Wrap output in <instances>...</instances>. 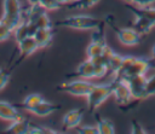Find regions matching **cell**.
<instances>
[{
    "mask_svg": "<svg viewBox=\"0 0 155 134\" xmlns=\"http://www.w3.org/2000/svg\"><path fill=\"white\" fill-rule=\"evenodd\" d=\"M85 115V110L82 107H76V109H71L70 111H68L62 120V128L64 130H69V129H74L78 126H80L82 117Z\"/></svg>",
    "mask_w": 155,
    "mask_h": 134,
    "instance_id": "cell-9",
    "label": "cell"
},
{
    "mask_svg": "<svg viewBox=\"0 0 155 134\" xmlns=\"http://www.w3.org/2000/svg\"><path fill=\"white\" fill-rule=\"evenodd\" d=\"M136 21L132 23V28L139 34V35H147L150 33V30L153 29V27H155L150 21H148L147 18L142 17V16H136Z\"/></svg>",
    "mask_w": 155,
    "mask_h": 134,
    "instance_id": "cell-18",
    "label": "cell"
},
{
    "mask_svg": "<svg viewBox=\"0 0 155 134\" xmlns=\"http://www.w3.org/2000/svg\"><path fill=\"white\" fill-rule=\"evenodd\" d=\"M94 87V83L85 80V78H74L69 81H64L57 86V89L61 92H65L74 97H87L88 93Z\"/></svg>",
    "mask_w": 155,
    "mask_h": 134,
    "instance_id": "cell-5",
    "label": "cell"
},
{
    "mask_svg": "<svg viewBox=\"0 0 155 134\" xmlns=\"http://www.w3.org/2000/svg\"><path fill=\"white\" fill-rule=\"evenodd\" d=\"M101 19L90 14H71L56 22L58 27L70 28L76 30H93L101 24Z\"/></svg>",
    "mask_w": 155,
    "mask_h": 134,
    "instance_id": "cell-2",
    "label": "cell"
},
{
    "mask_svg": "<svg viewBox=\"0 0 155 134\" xmlns=\"http://www.w3.org/2000/svg\"><path fill=\"white\" fill-rule=\"evenodd\" d=\"M69 76H75L79 78H85V80H91V78H96L94 75V65L92 63V60L90 58H87L86 60L81 62L79 64V66L76 68V70L69 75Z\"/></svg>",
    "mask_w": 155,
    "mask_h": 134,
    "instance_id": "cell-12",
    "label": "cell"
},
{
    "mask_svg": "<svg viewBox=\"0 0 155 134\" xmlns=\"http://www.w3.org/2000/svg\"><path fill=\"white\" fill-rule=\"evenodd\" d=\"M17 45H18V49H19V54H21V57H19L18 60L24 59V58L31 56L35 51L39 49L38 42H36V40L34 39V36H28V37H25V39H23V40H21V41H18Z\"/></svg>",
    "mask_w": 155,
    "mask_h": 134,
    "instance_id": "cell-11",
    "label": "cell"
},
{
    "mask_svg": "<svg viewBox=\"0 0 155 134\" xmlns=\"http://www.w3.org/2000/svg\"><path fill=\"white\" fill-rule=\"evenodd\" d=\"M131 133H133V134H147V130L139 122L132 121L131 122Z\"/></svg>",
    "mask_w": 155,
    "mask_h": 134,
    "instance_id": "cell-32",
    "label": "cell"
},
{
    "mask_svg": "<svg viewBox=\"0 0 155 134\" xmlns=\"http://www.w3.org/2000/svg\"><path fill=\"white\" fill-rule=\"evenodd\" d=\"M116 33L117 40L125 46H136L140 43V36L133 28H115L111 22L105 21Z\"/></svg>",
    "mask_w": 155,
    "mask_h": 134,
    "instance_id": "cell-7",
    "label": "cell"
},
{
    "mask_svg": "<svg viewBox=\"0 0 155 134\" xmlns=\"http://www.w3.org/2000/svg\"><path fill=\"white\" fill-rule=\"evenodd\" d=\"M107 43H98V42H90V45L87 46L86 48V54H87V58H93V57H97V56H101L102 54V51H103V47L105 46Z\"/></svg>",
    "mask_w": 155,
    "mask_h": 134,
    "instance_id": "cell-25",
    "label": "cell"
},
{
    "mask_svg": "<svg viewBox=\"0 0 155 134\" xmlns=\"http://www.w3.org/2000/svg\"><path fill=\"white\" fill-rule=\"evenodd\" d=\"M58 133L57 130H53L51 128L44 127V126H38V124H33L30 122V127H29V132L28 134H56Z\"/></svg>",
    "mask_w": 155,
    "mask_h": 134,
    "instance_id": "cell-26",
    "label": "cell"
},
{
    "mask_svg": "<svg viewBox=\"0 0 155 134\" xmlns=\"http://www.w3.org/2000/svg\"><path fill=\"white\" fill-rule=\"evenodd\" d=\"M44 99H45V98H44L41 94H39V93H31V94H29V95H27V97L24 98V100L21 103V107L30 112V111H31L38 104H40Z\"/></svg>",
    "mask_w": 155,
    "mask_h": 134,
    "instance_id": "cell-19",
    "label": "cell"
},
{
    "mask_svg": "<svg viewBox=\"0 0 155 134\" xmlns=\"http://www.w3.org/2000/svg\"><path fill=\"white\" fill-rule=\"evenodd\" d=\"M21 117H22V115L15 105H12L8 101L0 100V120L12 122Z\"/></svg>",
    "mask_w": 155,
    "mask_h": 134,
    "instance_id": "cell-13",
    "label": "cell"
},
{
    "mask_svg": "<svg viewBox=\"0 0 155 134\" xmlns=\"http://www.w3.org/2000/svg\"><path fill=\"white\" fill-rule=\"evenodd\" d=\"M90 59L92 60V63L94 65V75L97 78H101L108 74V64L102 58V56H97V57H93Z\"/></svg>",
    "mask_w": 155,
    "mask_h": 134,
    "instance_id": "cell-20",
    "label": "cell"
},
{
    "mask_svg": "<svg viewBox=\"0 0 155 134\" xmlns=\"http://www.w3.org/2000/svg\"><path fill=\"white\" fill-rule=\"evenodd\" d=\"M151 68V59L142 58V57H132L126 56L124 57L122 65L117 74L115 75L117 80H127L133 76L138 75H145V72Z\"/></svg>",
    "mask_w": 155,
    "mask_h": 134,
    "instance_id": "cell-1",
    "label": "cell"
},
{
    "mask_svg": "<svg viewBox=\"0 0 155 134\" xmlns=\"http://www.w3.org/2000/svg\"><path fill=\"white\" fill-rule=\"evenodd\" d=\"M10 77H11V74L8 70L0 69V91H2L6 87V85L10 81Z\"/></svg>",
    "mask_w": 155,
    "mask_h": 134,
    "instance_id": "cell-30",
    "label": "cell"
},
{
    "mask_svg": "<svg viewBox=\"0 0 155 134\" xmlns=\"http://www.w3.org/2000/svg\"><path fill=\"white\" fill-rule=\"evenodd\" d=\"M76 132L79 134H98L97 126H78Z\"/></svg>",
    "mask_w": 155,
    "mask_h": 134,
    "instance_id": "cell-29",
    "label": "cell"
},
{
    "mask_svg": "<svg viewBox=\"0 0 155 134\" xmlns=\"http://www.w3.org/2000/svg\"><path fill=\"white\" fill-rule=\"evenodd\" d=\"M114 89V83H103V85H94L92 91L88 93L87 98V107L90 112L97 110L111 94Z\"/></svg>",
    "mask_w": 155,
    "mask_h": 134,
    "instance_id": "cell-4",
    "label": "cell"
},
{
    "mask_svg": "<svg viewBox=\"0 0 155 134\" xmlns=\"http://www.w3.org/2000/svg\"><path fill=\"white\" fill-rule=\"evenodd\" d=\"M104 27H105V22H101V24L93 29L92 36H91V41L92 42H98V43H107L105 42V34H104Z\"/></svg>",
    "mask_w": 155,
    "mask_h": 134,
    "instance_id": "cell-24",
    "label": "cell"
},
{
    "mask_svg": "<svg viewBox=\"0 0 155 134\" xmlns=\"http://www.w3.org/2000/svg\"><path fill=\"white\" fill-rule=\"evenodd\" d=\"M151 52H153V59L155 60V45L153 46V49H151Z\"/></svg>",
    "mask_w": 155,
    "mask_h": 134,
    "instance_id": "cell-37",
    "label": "cell"
},
{
    "mask_svg": "<svg viewBox=\"0 0 155 134\" xmlns=\"http://www.w3.org/2000/svg\"><path fill=\"white\" fill-rule=\"evenodd\" d=\"M39 5L46 11H54L62 6L57 0H40Z\"/></svg>",
    "mask_w": 155,
    "mask_h": 134,
    "instance_id": "cell-28",
    "label": "cell"
},
{
    "mask_svg": "<svg viewBox=\"0 0 155 134\" xmlns=\"http://www.w3.org/2000/svg\"><path fill=\"white\" fill-rule=\"evenodd\" d=\"M125 6L130 11H132L134 13V16H142V17L147 18L148 21H150L155 25V7H151L150 5H148V6H136V5L128 4V2H126Z\"/></svg>",
    "mask_w": 155,
    "mask_h": 134,
    "instance_id": "cell-14",
    "label": "cell"
},
{
    "mask_svg": "<svg viewBox=\"0 0 155 134\" xmlns=\"http://www.w3.org/2000/svg\"><path fill=\"white\" fill-rule=\"evenodd\" d=\"M122 60H124V57L115 52L111 56V58L108 60V72H111V74L116 75L117 71L120 70L121 65H122Z\"/></svg>",
    "mask_w": 155,
    "mask_h": 134,
    "instance_id": "cell-23",
    "label": "cell"
},
{
    "mask_svg": "<svg viewBox=\"0 0 155 134\" xmlns=\"http://www.w3.org/2000/svg\"><path fill=\"white\" fill-rule=\"evenodd\" d=\"M125 82L128 85L132 97L136 100H143L145 99L144 97V91H145V82H147V77L145 75H138V76H133L130 77L127 80H125Z\"/></svg>",
    "mask_w": 155,
    "mask_h": 134,
    "instance_id": "cell-8",
    "label": "cell"
},
{
    "mask_svg": "<svg viewBox=\"0 0 155 134\" xmlns=\"http://www.w3.org/2000/svg\"><path fill=\"white\" fill-rule=\"evenodd\" d=\"M128 4H133L136 6H148L155 2V0H125Z\"/></svg>",
    "mask_w": 155,
    "mask_h": 134,
    "instance_id": "cell-34",
    "label": "cell"
},
{
    "mask_svg": "<svg viewBox=\"0 0 155 134\" xmlns=\"http://www.w3.org/2000/svg\"><path fill=\"white\" fill-rule=\"evenodd\" d=\"M0 19L7 28L13 31V29L23 21V8L21 1L4 0V11Z\"/></svg>",
    "mask_w": 155,
    "mask_h": 134,
    "instance_id": "cell-3",
    "label": "cell"
},
{
    "mask_svg": "<svg viewBox=\"0 0 155 134\" xmlns=\"http://www.w3.org/2000/svg\"><path fill=\"white\" fill-rule=\"evenodd\" d=\"M155 95V75L147 77V82H145V91H144V97L149 98Z\"/></svg>",
    "mask_w": 155,
    "mask_h": 134,
    "instance_id": "cell-27",
    "label": "cell"
},
{
    "mask_svg": "<svg viewBox=\"0 0 155 134\" xmlns=\"http://www.w3.org/2000/svg\"><path fill=\"white\" fill-rule=\"evenodd\" d=\"M34 39L38 42L39 48H46L47 46L51 45L53 40V30L52 28H40L36 29L34 34Z\"/></svg>",
    "mask_w": 155,
    "mask_h": 134,
    "instance_id": "cell-15",
    "label": "cell"
},
{
    "mask_svg": "<svg viewBox=\"0 0 155 134\" xmlns=\"http://www.w3.org/2000/svg\"><path fill=\"white\" fill-rule=\"evenodd\" d=\"M36 29H38V28H36L31 22H29V21H27V19H23V21L13 29L12 34H13V36H15L16 42H18V41L25 39V37H28V36H34Z\"/></svg>",
    "mask_w": 155,
    "mask_h": 134,
    "instance_id": "cell-10",
    "label": "cell"
},
{
    "mask_svg": "<svg viewBox=\"0 0 155 134\" xmlns=\"http://www.w3.org/2000/svg\"><path fill=\"white\" fill-rule=\"evenodd\" d=\"M11 34H12V30H11L10 28H7V27L1 22V19H0V42L7 40V39L11 36Z\"/></svg>",
    "mask_w": 155,
    "mask_h": 134,
    "instance_id": "cell-31",
    "label": "cell"
},
{
    "mask_svg": "<svg viewBox=\"0 0 155 134\" xmlns=\"http://www.w3.org/2000/svg\"><path fill=\"white\" fill-rule=\"evenodd\" d=\"M114 53H115V51H114L111 47H109L108 45H105V46L103 47V51H102V54H101V56H102V58H103V59L107 62V64H108V60L111 58V56H113Z\"/></svg>",
    "mask_w": 155,
    "mask_h": 134,
    "instance_id": "cell-33",
    "label": "cell"
},
{
    "mask_svg": "<svg viewBox=\"0 0 155 134\" xmlns=\"http://www.w3.org/2000/svg\"><path fill=\"white\" fill-rule=\"evenodd\" d=\"M97 129H98V134H114L115 133V127L113 122L105 117H99V116H97Z\"/></svg>",
    "mask_w": 155,
    "mask_h": 134,
    "instance_id": "cell-21",
    "label": "cell"
},
{
    "mask_svg": "<svg viewBox=\"0 0 155 134\" xmlns=\"http://www.w3.org/2000/svg\"><path fill=\"white\" fill-rule=\"evenodd\" d=\"M27 1H28L29 5H38L40 0H27Z\"/></svg>",
    "mask_w": 155,
    "mask_h": 134,
    "instance_id": "cell-35",
    "label": "cell"
},
{
    "mask_svg": "<svg viewBox=\"0 0 155 134\" xmlns=\"http://www.w3.org/2000/svg\"><path fill=\"white\" fill-rule=\"evenodd\" d=\"M99 0H71L67 4L69 10H88L97 5Z\"/></svg>",
    "mask_w": 155,
    "mask_h": 134,
    "instance_id": "cell-22",
    "label": "cell"
},
{
    "mask_svg": "<svg viewBox=\"0 0 155 134\" xmlns=\"http://www.w3.org/2000/svg\"><path fill=\"white\" fill-rule=\"evenodd\" d=\"M29 127H30V121L22 116L21 118L12 121L5 132L10 134H28Z\"/></svg>",
    "mask_w": 155,
    "mask_h": 134,
    "instance_id": "cell-16",
    "label": "cell"
},
{
    "mask_svg": "<svg viewBox=\"0 0 155 134\" xmlns=\"http://www.w3.org/2000/svg\"><path fill=\"white\" fill-rule=\"evenodd\" d=\"M61 106L57 105V104H53L46 99H44L40 104H38L30 112L34 113L35 116H39V117H46L48 115H51L52 112H54L56 110H58Z\"/></svg>",
    "mask_w": 155,
    "mask_h": 134,
    "instance_id": "cell-17",
    "label": "cell"
},
{
    "mask_svg": "<svg viewBox=\"0 0 155 134\" xmlns=\"http://www.w3.org/2000/svg\"><path fill=\"white\" fill-rule=\"evenodd\" d=\"M151 68L155 69V60H154V59H151Z\"/></svg>",
    "mask_w": 155,
    "mask_h": 134,
    "instance_id": "cell-38",
    "label": "cell"
},
{
    "mask_svg": "<svg viewBox=\"0 0 155 134\" xmlns=\"http://www.w3.org/2000/svg\"><path fill=\"white\" fill-rule=\"evenodd\" d=\"M114 83V89H113V95L115 98V101L119 107H127L132 100H136L133 97H132V93H131V89L128 87V85L122 81V80H117L115 78L113 81Z\"/></svg>",
    "mask_w": 155,
    "mask_h": 134,
    "instance_id": "cell-6",
    "label": "cell"
},
{
    "mask_svg": "<svg viewBox=\"0 0 155 134\" xmlns=\"http://www.w3.org/2000/svg\"><path fill=\"white\" fill-rule=\"evenodd\" d=\"M57 1H58L61 5H67V4H68L69 1H71V0H57Z\"/></svg>",
    "mask_w": 155,
    "mask_h": 134,
    "instance_id": "cell-36",
    "label": "cell"
}]
</instances>
